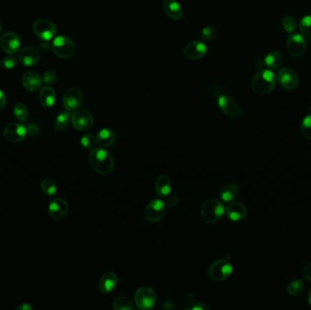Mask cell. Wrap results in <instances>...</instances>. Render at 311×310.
<instances>
[{"mask_svg":"<svg viewBox=\"0 0 311 310\" xmlns=\"http://www.w3.org/2000/svg\"><path fill=\"white\" fill-rule=\"evenodd\" d=\"M90 164L96 173L109 174L114 169L113 155L105 148L92 149L90 151Z\"/></svg>","mask_w":311,"mask_h":310,"instance_id":"cell-1","label":"cell"},{"mask_svg":"<svg viewBox=\"0 0 311 310\" xmlns=\"http://www.w3.org/2000/svg\"><path fill=\"white\" fill-rule=\"evenodd\" d=\"M277 78L269 68L258 70L252 78L251 89L257 95H267L275 89Z\"/></svg>","mask_w":311,"mask_h":310,"instance_id":"cell-2","label":"cell"},{"mask_svg":"<svg viewBox=\"0 0 311 310\" xmlns=\"http://www.w3.org/2000/svg\"><path fill=\"white\" fill-rule=\"evenodd\" d=\"M226 209L221 201L218 199H209L204 202L201 209L200 215L202 220L206 224H214L219 220L225 214Z\"/></svg>","mask_w":311,"mask_h":310,"instance_id":"cell-3","label":"cell"},{"mask_svg":"<svg viewBox=\"0 0 311 310\" xmlns=\"http://www.w3.org/2000/svg\"><path fill=\"white\" fill-rule=\"evenodd\" d=\"M233 273V266L227 259L220 258L210 265L209 275L215 281L226 280Z\"/></svg>","mask_w":311,"mask_h":310,"instance_id":"cell-4","label":"cell"},{"mask_svg":"<svg viewBox=\"0 0 311 310\" xmlns=\"http://www.w3.org/2000/svg\"><path fill=\"white\" fill-rule=\"evenodd\" d=\"M51 46L54 54L63 60L69 59L75 52L74 42L68 36H56Z\"/></svg>","mask_w":311,"mask_h":310,"instance_id":"cell-5","label":"cell"},{"mask_svg":"<svg viewBox=\"0 0 311 310\" xmlns=\"http://www.w3.org/2000/svg\"><path fill=\"white\" fill-rule=\"evenodd\" d=\"M156 302V292L150 286H141L135 293V303L140 310H151Z\"/></svg>","mask_w":311,"mask_h":310,"instance_id":"cell-6","label":"cell"},{"mask_svg":"<svg viewBox=\"0 0 311 310\" xmlns=\"http://www.w3.org/2000/svg\"><path fill=\"white\" fill-rule=\"evenodd\" d=\"M36 36L45 41H49L57 35V27L54 23L47 19H37L32 26Z\"/></svg>","mask_w":311,"mask_h":310,"instance_id":"cell-7","label":"cell"},{"mask_svg":"<svg viewBox=\"0 0 311 310\" xmlns=\"http://www.w3.org/2000/svg\"><path fill=\"white\" fill-rule=\"evenodd\" d=\"M167 213V204L161 199L151 200L145 209V217L151 223L161 220Z\"/></svg>","mask_w":311,"mask_h":310,"instance_id":"cell-8","label":"cell"},{"mask_svg":"<svg viewBox=\"0 0 311 310\" xmlns=\"http://www.w3.org/2000/svg\"><path fill=\"white\" fill-rule=\"evenodd\" d=\"M72 125L78 131H88L94 125L92 114L86 109H78L71 116Z\"/></svg>","mask_w":311,"mask_h":310,"instance_id":"cell-9","label":"cell"},{"mask_svg":"<svg viewBox=\"0 0 311 310\" xmlns=\"http://www.w3.org/2000/svg\"><path fill=\"white\" fill-rule=\"evenodd\" d=\"M83 102V95L80 90L70 88L63 95V106L66 111L74 112L79 109Z\"/></svg>","mask_w":311,"mask_h":310,"instance_id":"cell-10","label":"cell"},{"mask_svg":"<svg viewBox=\"0 0 311 310\" xmlns=\"http://www.w3.org/2000/svg\"><path fill=\"white\" fill-rule=\"evenodd\" d=\"M27 127L20 123L8 124L3 132L5 139L10 143H19L23 141L27 137Z\"/></svg>","mask_w":311,"mask_h":310,"instance_id":"cell-11","label":"cell"},{"mask_svg":"<svg viewBox=\"0 0 311 310\" xmlns=\"http://www.w3.org/2000/svg\"><path fill=\"white\" fill-rule=\"evenodd\" d=\"M277 80L287 90H295L299 87V77L294 69L290 67L281 68L277 77Z\"/></svg>","mask_w":311,"mask_h":310,"instance_id":"cell-12","label":"cell"},{"mask_svg":"<svg viewBox=\"0 0 311 310\" xmlns=\"http://www.w3.org/2000/svg\"><path fill=\"white\" fill-rule=\"evenodd\" d=\"M218 108L229 119H237L240 115V106L231 96L221 95L218 98Z\"/></svg>","mask_w":311,"mask_h":310,"instance_id":"cell-13","label":"cell"},{"mask_svg":"<svg viewBox=\"0 0 311 310\" xmlns=\"http://www.w3.org/2000/svg\"><path fill=\"white\" fill-rule=\"evenodd\" d=\"M288 53L294 58H299L305 54L307 42L301 34H293L288 36L287 40Z\"/></svg>","mask_w":311,"mask_h":310,"instance_id":"cell-14","label":"cell"},{"mask_svg":"<svg viewBox=\"0 0 311 310\" xmlns=\"http://www.w3.org/2000/svg\"><path fill=\"white\" fill-rule=\"evenodd\" d=\"M0 46L6 54L14 55L19 52L21 41L16 33L9 31L0 38Z\"/></svg>","mask_w":311,"mask_h":310,"instance_id":"cell-15","label":"cell"},{"mask_svg":"<svg viewBox=\"0 0 311 310\" xmlns=\"http://www.w3.org/2000/svg\"><path fill=\"white\" fill-rule=\"evenodd\" d=\"M68 212V204L62 197H57L48 205V213L54 220L63 219Z\"/></svg>","mask_w":311,"mask_h":310,"instance_id":"cell-16","label":"cell"},{"mask_svg":"<svg viewBox=\"0 0 311 310\" xmlns=\"http://www.w3.org/2000/svg\"><path fill=\"white\" fill-rule=\"evenodd\" d=\"M208 48L205 43L199 40H194L186 45L184 54L190 60H199L203 59L207 54Z\"/></svg>","mask_w":311,"mask_h":310,"instance_id":"cell-17","label":"cell"},{"mask_svg":"<svg viewBox=\"0 0 311 310\" xmlns=\"http://www.w3.org/2000/svg\"><path fill=\"white\" fill-rule=\"evenodd\" d=\"M40 60L38 50L33 47H26L19 50L18 60L25 66H35Z\"/></svg>","mask_w":311,"mask_h":310,"instance_id":"cell-18","label":"cell"},{"mask_svg":"<svg viewBox=\"0 0 311 310\" xmlns=\"http://www.w3.org/2000/svg\"><path fill=\"white\" fill-rule=\"evenodd\" d=\"M225 212L230 220L238 222V221L243 220L245 218L248 211L244 204H242L240 201L234 200L228 203Z\"/></svg>","mask_w":311,"mask_h":310,"instance_id":"cell-19","label":"cell"},{"mask_svg":"<svg viewBox=\"0 0 311 310\" xmlns=\"http://www.w3.org/2000/svg\"><path fill=\"white\" fill-rule=\"evenodd\" d=\"M42 78L34 71H29L25 73L22 77V85L25 90L30 92H36L42 86Z\"/></svg>","mask_w":311,"mask_h":310,"instance_id":"cell-20","label":"cell"},{"mask_svg":"<svg viewBox=\"0 0 311 310\" xmlns=\"http://www.w3.org/2000/svg\"><path fill=\"white\" fill-rule=\"evenodd\" d=\"M119 284V277L115 272H108L103 275L99 283H98V289L104 294H108L112 292L116 286Z\"/></svg>","mask_w":311,"mask_h":310,"instance_id":"cell-21","label":"cell"},{"mask_svg":"<svg viewBox=\"0 0 311 310\" xmlns=\"http://www.w3.org/2000/svg\"><path fill=\"white\" fill-rule=\"evenodd\" d=\"M163 9L168 18L173 20H180L183 18V9L177 0H164Z\"/></svg>","mask_w":311,"mask_h":310,"instance_id":"cell-22","label":"cell"},{"mask_svg":"<svg viewBox=\"0 0 311 310\" xmlns=\"http://www.w3.org/2000/svg\"><path fill=\"white\" fill-rule=\"evenodd\" d=\"M116 138H117V136L115 131L108 127L102 128L96 133V143L101 148H105V149L112 146L116 141Z\"/></svg>","mask_w":311,"mask_h":310,"instance_id":"cell-23","label":"cell"},{"mask_svg":"<svg viewBox=\"0 0 311 310\" xmlns=\"http://www.w3.org/2000/svg\"><path fill=\"white\" fill-rule=\"evenodd\" d=\"M171 180L167 175H160L155 183V190L156 195L159 197H168L171 193Z\"/></svg>","mask_w":311,"mask_h":310,"instance_id":"cell-24","label":"cell"},{"mask_svg":"<svg viewBox=\"0 0 311 310\" xmlns=\"http://www.w3.org/2000/svg\"><path fill=\"white\" fill-rule=\"evenodd\" d=\"M39 100L44 108H52L56 102V91L51 87H44L39 93Z\"/></svg>","mask_w":311,"mask_h":310,"instance_id":"cell-25","label":"cell"},{"mask_svg":"<svg viewBox=\"0 0 311 310\" xmlns=\"http://www.w3.org/2000/svg\"><path fill=\"white\" fill-rule=\"evenodd\" d=\"M240 194L239 187L235 184H227L223 186L220 189V197L224 202L234 201Z\"/></svg>","mask_w":311,"mask_h":310,"instance_id":"cell-26","label":"cell"},{"mask_svg":"<svg viewBox=\"0 0 311 310\" xmlns=\"http://www.w3.org/2000/svg\"><path fill=\"white\" fill-rule=\"evenodd\" d=\"M263 60L265 66L268 67L270 70H272V69H278L280 66H281L283 58L279 51H271L265 57Z\"/></svg>","mask_w":311,"mask_h":310,"instance_id":"cell-27","label":"cell"},{"mask_svg":"<svg viewBox=\"0 0 311 310\" xmlns=\"http://www.w3.org/2000/svg\"><path fill=\"white\" fill-rule=\"evenodd\" d=\"M71 121V115L69 111H63L56 118L55 120V128L58 131H62L66 128V126Z\"/></svg>","mask_w":311,"mask_h":310,"instance_id":"cell-28","label":"cell"},{"mask_svg":"<svg viewBox=\"0 0 311 310\" xmlns=\"http://www.w3.org/2000/svg\"><path fill=\"white\" fill-rule=\"evenodd\" d=\"M113 309L115 310H131L133 303L127 297L120 296L114 299Z\"/></svg>","mask_w":311,"mask_h":310,"instance_id":"cell-29","label":"cell"},{"mask_svg":"<svg viewBox=\"0 0 311 310\" xmlns=\"http://www.w3.org/2000/svg\"><path fill=\"white\" fill-rule=\"evenodd\" d=\"M305 283L302 279H294L287 285V293L290 296H299L300 293L304 290Z\"/></svg>","mask_w":311,"mask_h":310,"instance_id":"cell-30","label":"cell"},{"mask_svg":"<svg viewBox=\"0 0 311 310\" xmlns=\"http://www.w3.org/2000/svg\"><path fill=\"white\" fill-rule=\"evenodd\" d=\"M299 28L302 36L311 39V14L302 18L299 22Z\"/></svg>","mask_w":311,"mask_h":310,"instance_id":"cell-31","label":"cell"},{"mask_svg":"<svg viewBox=\"0 0 311 310\" xmlns=\"http://www.w3.org/2000/svg\"><path fill=\"white\" fill-rule=\"evenodd\" d=\"M41 189L47 196H54L58 191V186L52 179H43L41 182Z\"/></svg>","mask_w":311,"mask_h":310,"instance_id":"cell-32","label":"cell"},{"mask_svg":"<svg viewBox=\"0 0 311 310\" xmlns=\"http://www.w3.org/2000/svg\"><path fill=\"white\" fill-rule=\"evenodd\" d=\"M13 112L15 117L17 118V120L25 122L29 118V109L22 103H18L15 105Z\"/></svg>","mask_w":311,"mask_h":310,"instance_id":"cell-33","label":"cell"},{"mask_svg":"<svg viewBox=\"0 0 311 310\" xmlns=\"http://www.w3.org/2000/svg\"><path fill=\"white\" fill-rule=\"evenodd\" d=\"M282 28L287 33H289V34L293 33L297 29V22L295 18L290 16H286L282 19Z\"/></svg>","mask_w":311,"mask_h":310,"instance_id":"cell-34","label":"cell"},{"mask_svg":"<svg viewBox=\"0 0 311 310\" xmlns=\"http://www.w3.org/2000/svg\"><path fill=\"white\" fill-rule=\"evenodd\" d=\"M300 129L303 136L311 140V114L305 117L300 125Z\"/></svg>","mask_w":311,"mask_h":310,"instance_id":"cell-35","label":"cell"},{"mask_svg":"<svg viewBox=\"0 0 311 310\" xmlns=\"http://www.w3.org/2000/svg\"><path fill=\"white\" fill-rule=\"evenodd\" d=\"M80 143L86 150H92L96 143V137H94L92 134H86L81 137Z\"/></svg>","mask_w":311,"mask_h":310,"instance_id":"cell-36","label":"cell"},{"mask_svg":"<svg viewBox=\"0 0 311 310\" xmlns=\"http://www.w3.org/2000/svg\"><path fill=\"white\" fill-rule=\"evenodd\" d=\"M201 39L203 41H210L216 36V29L212 26L205 27L201 31Z\"/></svg>","mask_w":311,"mask_h":310,"instance_id":"cell-37","label":"cell"},{"mask_svg":"<svg viewBox=\"0 0 311 310\" xmlns=\"http://www.w3.org/2000/svg\"><path fill=\"white\" fill-rule=\"evenodd\" d=\"M18 60L13 57L12 55L4 58L1 61V66H3L5 69H12L15 66H17Z\"/></svg>","mask_w":311,"mask_h":310,"instance_id":"cell-38","label":"cell"},{"mask_svg":"<svg viewBox=\"0 0 311 310\" xmlns=\"http://www.w3.org/2000/svg\"><path fill=\"white\" fill-rule=\"evenodd\" d=\"M58 79V76L54 71L45 72L43 74L42 81L43 83L47 84V85H51V84H54Z\"/></svg>","mask_w":311,"mask_h":310,"instance_id":"cell-39","label":"cell"},{"mask_svg":"<svg viewBox=\"0 0 311 310\" xmlns=\"http://www.w3.org/2000/svg\"><path fill=\"white\" fill-rule=\"evenodd\" d=\"M27 130H28V134L30 135V137H36L39 133V128L35 124L29 125V126L27 127Z\"/></svg>","mask_w":311,"mask_h":310,"instance_id":"cell-40","label":"cell"},{"mask_svg":"<svg viewBox=\"0 0 311 310\" xmlns=\"http://www.w3.org/2000/svg\"><path fill=\"white\" fill-rule=\"evenodd\" d=\"M189 310H211V308L209 307L208 305L203 304V303H199V304L194 305L189 308Z\"/></svg>","mask_w":311,"mask_h":310,"instance_id":"cell-41","label":"cell"},{"mask_svg":"<svg viewBox=\"0 0 311 310\" xmlns=\"http://www.w3.org/2000/svg\"><path fill=\"white\" fill-rule=\"evenodd\" d=\"M303 276L305 277L306 279L311 281V262L309 263L303 270Z\"/></svg>","mask_w":311,"mask_h":310,"instance_id":"cell-42","label":"cell"},{"mask_svg":"<svg viewBox=\"0 0 311 310\" xmlns=\"http://www.w3.org/2000/svg\"><path fill=\"white\" fill-rule=\"evenodd\" d=\"M6 104V95L4 94V92L0 90V108H3Z\"/></svg>","mask_w":311,"mask_h":310,"instance_id":"cell-43","label":"cell"},{"mask_svg":"<svg viewBox=\"0 0 311 310\" xmlns=\"http://www.w3.org/2000/svg\"><path fill=\"white\" fill-rule=\"evenodd\" d=\"M33 310V308H32V306L31 305L29 304V303H23V304L19 305L18 308H17V310Z\"/></svg>","mask_w":311,"mask_h":310,"instance_id":"cell-44","label":"cell"},{"mask_svg":"<svg viewBox=\"0 0 311 310\" xmlns=\"http://www.w3.org/2000/svg\"><path fill=\"white\" fill-rule=\"evenodd\" d=\"M39 48H40L41 50H44V51H48V49L52 48V46H50L49 44L45 43V44H40V45H39Z\"/></svg>","mask_w":311,"mask_h":310,"instance_id":"cell-45","label":"cell"},{"mask_svg":"<svg viewBox=\"0 0 311 310\" xmlns=\"http://www.w3.org/2000/svg\"><path fill=\"white\" fill-rule=\"evenodd\" d=\"M308 300H309V303L311 306V289L310 290L309 294H308Z\"/></svg>","mask_w":311,"mask_h":310,"instance_id":"cell-46","label":"cell"},{"mask_svg":"<svg viewBox=\"0 0 311 310\" xmlns=\"http://www.w3.org/2000/svg\"><path fill=\"white\" fill-rule=\"evenodd\" d=\"M1 31H2V26L0 24V34H1Z\"/></svg>","mask_w":311,"mask_h":310,"instance_id":"cell-47","label":"cell"}]
</instances>
